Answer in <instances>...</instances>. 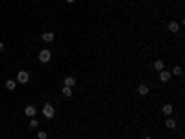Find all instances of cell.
Instances as JSON below:
<instances>
[{
  "instance_id": "cell-4",
  "label": "cell",
  "mask_w": 185,
  "mask_h": 139,
  "mask_svg": "<svg viewBox=\"0 0 185 139\" xmlns=\"http://www.w3.org/2000/svg\"><path fill=\"white\" fill-rule=\"evenodd\" d=\"M170 76H172V74L168 73V71H159V78H161V82H168V80H170Z\"/></svg>"
},
{
  "instance_id": "cell-10",
  "label": "cell",
  "mask_w": 185,
  "mask_h": 139,
  "mask_svg": "<svg viewBox=\"0 0 185 139\" xmlns=\"http://www.w3.org/2000/svg\"><path fill=\"white\" fill-rule=\"evenodd\" d=\"M74 83H76V80H74L72 76H67V78H65V85H67V87H72Z\"/></svg>"
},
{
  "instance_id": "cell-5",
  "label": "cell",
  "mask_w": 185,
  "mask_h": 139,
  "mask_svg": "<svg viewBox=\"0 0 185 139\" xmlns=\"http://www.w3.org/2000/svg\"><path fill=\"white\" fill-rule=\"evenodd\" d=\"M35 111H37V109H35V106H26V108H24L26 117H33V115H35Z\"/></svg>"
},
{
  "instance_id": "cell-1",
  "label": "cell",
  "mask_w": 185,
  "mask_h": 139,
  "mask_svg": "<svg viewBox=\"0 0 185 139\" xmlns=\"http://www.w3.org/2000/svg\"><path fill=\"white\" fill-rule=\"evenodd\" d=\"M43 115H45L46 119H52L54 115H56V111H54V106H52V104H45V106H43Z\"/></svg>"
},
{
  "instance_id": "cell-18",
  "label": "cell",
  "mask_w": 185,
  "mask_h": 139,
  "mask_svg": "<svg viewBox=\"0 0 185 139\" xmlns=\"http://www.w3.org/2000/svg\"><path fill=\"white\" fill-rule=\"evenodd\" d=\"M2 50H4V43L0 41V52H2Z\"/></svg>"
},
{
  "instance_id": "cell-2",
  "label": "cell",
  "mask_w": 185,
  "mask_h": 139,
  "mask_svg": "<svg viewBox=\"0 0 185 139\" xmlns=\"http://www.w3.org/2000/svg\"><path fill=\"white\" fill-rule=\"evenodd\" d=\"M17 82L19 83H28L30 82V74L26 71H19L17 73Z\"/></svg>"
},
{
  "instance_id": "cell-9",
  "label": "cell",
  "mask_w": 185,
  "mask_h": 139,
  "mask_svg": "<svg viewBox=\"0 0 185 139\" xmlns=\"http://www.w3.org/2000/svg\"><path fill=\"white\" fill-rule=\"evenodd\" d=\"M165 126H167V128H176V121H174L172 117H168L167 122H165Z\"/></svg>"
},
{
  "instance_id": "cell-13",
  "label": "cell",
  "mask_w": 185,
  "mask_h": 139,
  "mask_svg": "<svg viewBox=\"0 0 185 139\" xmlns=\"http://www.w3.org/2000/svg\"><path fill=\"white\" fill-rule=\"evenodd\" d=\"M172 111H174V109H172V106H170V104L163 106V113H165V115H172Z\"/></svg>"
},
{
  "instance_id": "cell-14",
  "label": "cell",
  "mask_w": 185,
  "mask_h": 139,
  "mask_svg": "<svg viewBox=\"0 0 185 139\" xmlns=\"http://www.w3.org/2000/svg\"><path fill=\"white\" fill-rule=\"evenodd\" d=\"M70 95H72V87H63V97H70Z\"/></svg>"
},
{
  "instance_id": "cell-6",
  "label": "cell",
  "mask_w": 185,
  "mask_h": 139,
  "mask_svg": "<svg viewBox=\"0 0 185 139\" xmlns=\"http://www.w3.org/2000/svg\"><path fill=\"white\" fill-rule=\"evenodd\" d=\"M43 41H45V43H52L54 41V34H52V32H46V34H43Z\"/></svg>"
},
{
  "instance_id": "cell-11",
  "label": "cell",
  "mask_w": 185,
  "mask_h": 139,
  "mask_svg": "<svg viewBox=\"0 0 185 139\" xmlns=\"http://www.w3.org/2000/svg\"><path fill=\"white\" fill-rule=\"evenodd\" d=\"M168 30H170V32H178V30H180L178 22H174V21H172V22H168Z\"/></svg>"
},
{
  "instance_id": "cell-20",
  "label": "cell",
  "mask_w": 185,
  "mask_h": 139,
  "mask_svg": "<svg viewBox=\"0 0 185 139\" xmlns=\"http://www.w3.org/2000/svg\"><path fill=\"white\" fill-rule=\"evenodd\" d=\"M67 2H69V4H72V2H74V0H67Z\"/></svg>"
},
{
  "instance_id": "cell-8",
  "label": "cell",
  "mask_w": 185,
  "mask_h": 139,
  "mask_svg": "<svg viewBox=\"0 0 185 139\" xmlns=\"http://www.w3.org/2000/svg\"><path fill=\"white\" fill-rule=\"evenodd\" d=\"M15 87H17V82H15V80H6V89L13 91Z\"/></svg>"
},
{
  "instance_id": "cell-17",
  "label": "cell",
  "mask_w": 185,
  "mask_h": 139,
  "mask_svg": "<svg viewBox=\"0 0 185 139\" xmlns=\"http://www.w3.org/2000/svg\"><path fill=\"white\" fill-rule=\"evenodd\" d=\"M37 126H39V122L35 121V119H31L30 121V128H37Z\"/></svg>"
},
{
  "instance_id": "cell-12",
  "label": "cell",
  "mask_w": 185,
  "mask_h": 139,
  "mask_svg": "<svg viewBox=\"0 0 185 139\" xmlns=\"http://www.w3.org/2000/svg\"><path fill=\"white\" fill-rule=\"evenodd\" d=\"M154 67H156V71H163L165 69V63L161 61V59H157V61L154 63Z\"/></svg>"
},
{
  "instance_id": "cell-7",
  "label": "cell",
  "mask_w": 185,
  "mask_h": 139,
  "mask_svg": "<svg viewBox=\"0 0 185 139\" xmlns=\"http://www.w3.org/2000/svg\"><path fill=\"white\" fill-rule=\"evenodd\" d=\"M137 91H139V95L146 97V95H148V91H150V89H148V85H144V83H143V85H139V89H137Z\"/></svg>"
},
{
  "instance_id": "cell-15",
  "label": "cell",
  "mask_w": 185,
  "mask_h": 139,
  "mask_svg": "<svg viewBox=\"0 0 185 139\" xmlns=\"http://www.w3.org/2000/svg\"><path fill=\"white\" fill-rule=\"evenodd\" d=\"M174 74H176V76H183V69L180 65H176L174 67Z\"/></svg>"
},
{
  "instance_id": "cell-16",
  "label": "cell",
  "mask_w": 185,
  "mask_h": 139,
  "mask_svg": "<svg viewBox=\"0 0 185 139\" xmlns=\"http://www.w3.org/2000/svg\"><path fill=\"white\" fill-rule=\"evenodd\" d=\"M37 137L39 139H46V137H48V134H46L45 130H39V132H37Z\"/></svg>"
},
{
  "instance_id": "cell-3",
  "label": "cell",
  "mask_w": 185,
  "mask_h": 139,
  "mask_svg": "<svg viewBox=\"0 0 185 139\" xmlns=\"http://www.w3.org/2000/svg\"><path fill=\"white\" fill-rule=\"evenodd\" d=\"M50 58H52V54H50V50H41V52H39V61L41 63H48L50 61Z\"/></svg>"
},
{
  "instance_id": "cell-19",
  "label": "cell",
  "mask_w": 185,
  "mask_h": 139,
  "mask_svg": "<svg viewBox=\"0 0 185 139\" xmlns=\"http://www.w3.org/2000/svg\"><path fill=\"white\" fill-rule=\"evenodd\" d=\"M143 139H152V137H148V136H144V137H143Z\"/></svg>"
}]
</instances>
